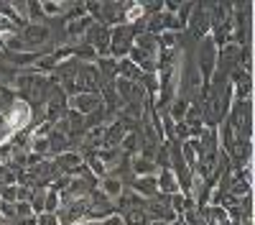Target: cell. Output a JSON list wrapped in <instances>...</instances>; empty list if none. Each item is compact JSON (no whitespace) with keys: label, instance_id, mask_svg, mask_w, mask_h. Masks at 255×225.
<instances>
[{"label":"cell","instance_id":"obj_4","mask_svg":"<svg viewBox=\"0 0 255 225\" xmlns=\"http://www.w3.org/2000/svg\"><path fill=\"white\" fill-rule=\"evenodd\" d=\"M69 110H74V113H79V115H92V113H97V110H102L105 105H102V97H100V92H74V95H69Z\"/></svg>","mask_w":255,"mask_h":225},{"label":"cell","instance_id":"obj_14","mask_svg":"<svg viewBox=\"0 0 255 225\" xmlns=\"http://www.w3.org/2000/svg\"><path fill=\"white\" fill-rule=\"evenodd\" d=\"M44 202H46V190H33V197H31V210L36 213V215H41V213H44Z\"/></svg>","mask_w":255,"mask_h":225},{"label":"cell","instance_id":"obj_9","mask_svg":"<svg viewBox=\"0 0 255 225\" xmlns=\"http://www.w3.org/2000/svg\"><path fill=\"white\" fill-rule=\"evenodd\" d=\"M97 187H100V192L105 195V197H108V200H118L123 192H125V184L118 179V177H113V174H108V177H105V179H100V184H97Z\"/></svg>","mask_w":255,"mask_h":225},{"label":"cell","instance_id":"obj_18","mask_svg":"<svg viewBox=\"0 0 255 225\" xmlns=\"http://www.w3.org/2000/svg\"><path fill=\"white\" fill-rule=\"evenodd\" d=\"M82 225H100V220H84Z\"/></svg>","mask_w":255,"mask_h":225},{"label":"cell","instance_id":"obj_13","mask_svg":"<svg viewBox=\"0 0 255 225\" xmlns=\"http://www.w3.org/2000/svg\"><path fill=\"white\" fill-rule=\"evenodd\" d=\"M41 10H44V18H59L67 13V3H51V0H44L41 3Z\"/></svg>","mask_w":255,"mask_h":225},{"label":"cell","instance_id":"obj_3","mask_svg":"<svg viewBox=\"0 0 255 225\" xmlns=\"http://www.w3.org/2000/svg\"><path fill=\"white\" fill-rule=\"evenodd\" d=\"M186 31H189V38H194V44L199 38L209 36V13H207L204 3L191 5V13H189V20H186Z\"/></svg>","mask_w":255,"mask_h":225},{"label":"cell","instance_id":"obj_7","mask_svg":"<svg viewBox=\"0 0 255 225\" xmlns=\"http://www.w3.org/2000/svg\"><path fill=\"white\" fill-rule=\"evenodd\" d=\"M18 33H20V38H23L26 49H28V46H46L49 41H54L51 28H49L46 23H26Z\"/></svg>","mask_w":255,"mask_h":225},{"label":"cell","instance_id":"obj_16","mask_svg":"<svg viewBox=\"0 0 255 225\" xmlns=\"http://www.w3.org/2000/svg\"><path fill=\"white\" fill-rule=\"evenodd\" d=\"M36 225H59V220L54 213H41V215H36Z\"/></svg>","mask_w":255,"mask_h":225},{"label":"cell","instance_id":"obj_15","mask_svg":"<svg viewBox=\"0 0 255 225\" xmlns=\"http://www.w3.org/2000/svg\"><path fill=\"white\" fill-rule=\"evenodd\" d=\"M59 210V192L46 190V202H44V213H56Z\"/></svg>","mask_w":255,"mask_h":225},{"label":"cell","instance_id":"obj_19","mask_svg":"<svg viewBox=\"0 0 255 225\" xmlns=\"http://www.w3.org/2000/svg\"><path fill=\"white\" fill-rule=\"evenodd\" d=\"M168 225H184V223H181V218H176L174 223H168Z\"/></svg>","mask_w":255,"mask_h":225},{"label":"cell","instance_id":"obj_8","mask_svg":"<svg viewBox=\"0 0 255 225\" xmlns=\"http://www.w3.org/2000/svg\"><path fill=\"white\" fill-rule=\"evenodd\" d=\"M128 190L135 192V195H138V197H143V200H153V197L158 195V182H156V174H151V177H133V179H130V184H128Z\"/></svg>","mask_w":255,"mask_h":225},{"label":"cell","instance_id":"obj_11","mask_svg":"<svg viewBox=\"0 0 255 225\" xmlns=\"http://www.w3.org/2000/svg\"><path fill=\"white\" fill-rule=\"evenodd\" d=\"M118 215L123 218V225H151V218H148L145 208H128Z\"/></svg>","mask_w":255,"mask_h":225},{"label":"cell","instance_id":"obj_1","mask_svg":"<svg viewBox=\"0 0 255 225\" xmlns=\"http://www.w3.org/2000/svg\"><path fill=\"white\" fill-rule=\"evenodd\" d=\"M225 123L232 128V133L238 138L250 141V136H253V102L250 100H232Z\"/></svg>","mask_w":255,"mask_h":225},{"label":"cell","instance_id":"obj_5","mask_svg":"<svg viewBox=\"0 0 255 225\" xmlns=\"http://www.w3.org/2000/svg\"><path fill=\"white\" fill-rule=\"evenodd\" d=\"M240 46L235 44V41H230V44H225L222 49H217V67L215 72H222L225 77H230L235 69H240Z\"/></svg>","mask_w":255,"mask_h":225},{"label":"cell","instance_id":"obj_17","mask_svg":"<svg viewBox=\"0 0 255 225\" xmlns=\"http://www.w3.org/2000/svg\"><path fill=\"white\" fill-rule=\"evenodd\" d=\"M100 225H123V218H120L118 213H113V215H108V218H102Z\"/></svg>","mask_w":255,"mask_h":225},{"label":"cell","instance_id":"obj_10","mask_svg":"<svg viewBox=\"0 0 255 225\" xmlns=\"http://www.w3.org/2000/svg\"><path fill=\"white\" fill-rule=\"evenodd\" d=\"M115 74H118V79H125V82H138L143 72L130 59H120V61H115Z\"/></svg>","mask_w":255,"mask_h":225},{"label":"cell","instance_id":"obj_6","mask_svg":"<svg viewBox=\"0 0 255 225\" xmlns=\"http://www.w3.org/2000/svg\"><path fill=\"white\" fill-rule=\"evenodd\" d=\"M123 13H125V3H120V0H102L95 23H102L108 28L123 26Z\"/></svg>","mask_w":255,"mask_h":225},{"label":"cell","instance_id":"obj_2","mask_svg":"<svg viewBox=\"0 0 255 225\" xmlns=\"http://www.w3.org/2000/svg\"><path fill=\"white\" fill-rule=\"evenodd\" d=\"M82 44H87L95 51L97 59H108L110 56V28L92 20V26L84 31V36H82Z\"/></svg>","mask_w":255,"mask_h":225},{"label":"cell","instance_id":"obj_12","mask_svg":"<svg viewBox=\"0 0 255 225\" xmlns=\"http://www.w3.org/2000/svg\"><path fill=\"white\" fill-rule=\"evenodd\" d=\"M156 182H158V192H163V195H176V192H179L171 169H166V167L158 169V172H156Z\"/></svg>","mask_w":255,"mask_h":225}]
</instances>
